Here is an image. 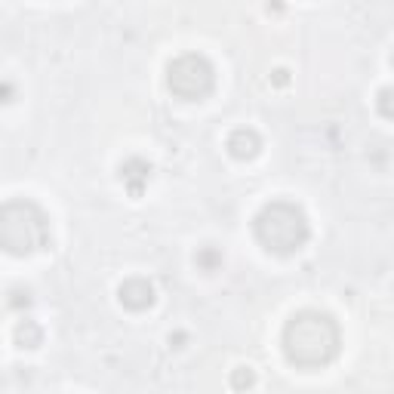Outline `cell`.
I'll use <instances>...</instances> for the list:
<instances>
[{
	"label": "cell",
	"instance_id": "52a82bcc",
	"mask_svg": "<svg viewBox=\"0 0 394 394\" xmlns=\"http://www.w3.org/2000/svg\"><path fill=\"white\" fill-rule=\"evenodd\" d=\"M225 148H228L231 157H237V160H253L262 151V139H259L256 129L241 127V129H234V133L228 136Z\"/></svg>",
	"mask_w": 394,
	"mask_h": 394
},
{
	"label": "cell",
	"instance_id": "7c38bea8",
	"mask_svg": "<svg viewBox=\"0 0 394 394\" xmlns=\"http://www.w3.org/2000/svg\"><path fill=\"white\" fill-rule=\"evenodd\" d=\"M287 80H290V77H287V71H283V68H281V71H274V83H281V87H283Z\"/></svg>",
	"mask_w": 394,
	"mask_h": 394
},
{
	"label": "cell",
	"instance_id": "9c48e42d",
	"mask_svg": "<svg viewBox=\"0 0 394 394\" xmlns=\"http://www.w3.org/2000/svg\"><path fill=\"white\" fill-rule=\"evenodd\" d=\"M197 265L204 268V272H216V268L222 265V256L213 250V246H206V250H200V253H197Z\"/></svg>",
	"mask_w": 394,
	"mask_h": 394
},
{
	"label": "cell",
	"instance_id": "8992f818",
	"mask_svg": "<svg viewBox=\"0 0 394 394\" xmlns=\"http://www.w3.org/2000/svg\"><path fill=\"white\" fill-rule=\"evenodd\" d=\"M148 179H151V164H148V160L129 157V160H123V164H120V182L127 185V191L133 197H142Z\"/></svg>",
	"mask_w": 394,
	"mask_h": 394
},
{
	"label": "cell",
	"instance_id": "6da1fadb",
	"mask_svg": "<svg viewBox=\"0 0 394 394\" xmlns=\"http://www.w3.org/2000/svg\"><path fill=\"white\" fill-rule=\"evenodd\" d=\"M342 349V333L333 314L327 311H296L283 327V358L299 370H321L333 364Z\"/></svg>",
	"mask_w": 394,
	"mask_h": 394
},
{
	"label": "cell",
	"instance_id": "ba28073f",
	"mask_svg": "<svg viewBox=\"0 0 394 394\" xmlns=\"http://www.w3.org/2000/svg\"><path fill=\"white\" fill-rule=\"evenodd\" d=\"M15 339H19V345H25V349H37L43 333H41V327H37L34 321H25V323L15 327Z\"/></svg>",
	"mask_w": 394,
	"mask_h": 394
},
{
	"label": "cell",
	"instance_id": "30bf717a",
	"mask_svg": "<svg viewBox=\"0 0 394 394\" xmlns=\"http://www.w3.org/2000/svg\"><path fill=\"white\" fill-rule=\"evenodd\" d=\"M376 105H379V111L385 114V118L394 120V87L379 90V99H376Z\"/></svg>",
	"mask_w": 394,
	"mask_h": 394
},
{
	"label": "cell",
	"instance_id": "8fae6325",
	"mask_svg": "<svg viewBox=\"0 0 394 394\" xmlns=\"http://www.w3.org/2000/svg\"><path fill=\"white\" fill-rule=\"evenodd\" d=\"M253 382H256L253 370H250V367H241V370L234 373V379H231V388H250Z\"/></svg>",
	"mask_w": 394,
	"mask_h": 394
},
{
	"label": "cell",
	"instance_id": "5b68a950",
	"mask_svg": "<svg viewBox=\"0 0 394 394\" xmlns=\"http://www.w3.org/2000/svg\"><path fill=\"white\" fill-rule=\"evenodd\" d=\"M118 299H120L123 308H129V311H145V308L154 305L157 293H154V283L145 281V277H129V281L120 283Z\"/></svg>",
	"mask_w": 394,
	"mask_h": 394
},
{
	"label": "cell",
	"instance_id": "277c9868",
	"mask_svg": "<svg viewBox=\"0 0 394 394\" xmlns=\"http://www.w3.org/2000/svg\"><path fill=\"white\" fill-rule=\"evenodd\" d=\"M167 87L176 99L200 102V99H206L216 87V68L210 65V59L200 56V52H185V56L169 62Z\"/></svg>",
	"mask_w": 394,
	"mask_h": 394
},
{
	"label": "cell",
	"instance_id": "3957f363",
	"mask_svg": "<svg viewBox=\"0 0 394 394\" xmlns=\"http://www.w3.org/2000/svg\"><path fill=\"white\" fill-rule=\"evenodd\" d=\"M0 244L13 256H28L50 244V219L31 200H10L0 210Z\"/></svg>",
	"mask_w": 394,
	"mask_h": 394
},
{
	"label": "cell",
	"instance_id": "7a4b0ae2",
	"mask_svg": "<svg viewBox=\"0 0 394 394\" xmlns=\"http://www.w3.org/2000/svg\"><path fill=\"white\" fill-rule=\"evenodd\" d=\"M253 231H256V241L274 256H293L308 244L311 234L305 213L290 200H272L262 206L253 219Z\"/></svg>",
	"mask_w": 394,
	"mask_h": 394
}]
</instances>
